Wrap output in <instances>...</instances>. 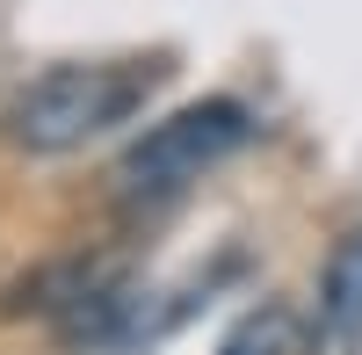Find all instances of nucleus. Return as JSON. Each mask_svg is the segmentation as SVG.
I'll list each match as a JSON object with an SVG mask.
<instances>
[{"instance_id":"1","label":"nucleus","mask_w":362,"mask_h":355,"mask_svg":"<svg viewBox=\"0 0 362 355\" xmlns=\"http://www.w3.org/2000/svg\"><path fill=\"white\" fill-rule=\"evenodd\" d=\"M247 138H254V116L239 102H225V95L174 109L116 160V174H109L116 203H124V211H167V203H181L203 174H218Z\"/></svg>"},{"instance_id":"2","label":"nucleus","mask_w":362,"mask_h":355,"mask_svg":"<svg viewBox=\"0 0 362 355\" xmlns=\"http://www.w3.org/2000/svg\"><path fill=\"white\" fill-rule=\"evenodd\" d=\"M153 73L131 66H44L8 95V138L22 153H73L145 102Z\"/></svg>"},{"instance_id":"3","label":"nucleus","mask_w":362,"mask_h":355,"mask_svg":"<svg viewBox=\"0 0 362 355\" xmlns=\"http://www.w3.org/2000/svg\"><path fill=\"white\" fill-rule=\"evenodd\" d=\"M319 327H334V334L362 327V225L341 232L326 269H319Z\"/></svg>"},{"instance_id":"4","label":"nucleus","mask_w":362,"mask_h":355,"mask_svg":"<svg viewBox=\"0 0 362 355\" xmlns=\"http://www.w3.org/2000/svg\"><path fill=\"white\" fill-rule=\"evenodd\" d=\"M225 355H305V319L290 305H261L239 319V334L225 341Z\"/></svg>"}]
</instances>
